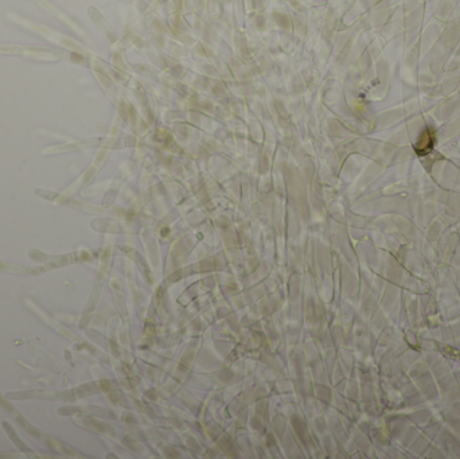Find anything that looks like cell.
<instances>
[{
  "instance_id": "cell-1",
  "label": "cell",
  "mask_w": 460,
  "mask_h": 459,
  "mask_svg": "<svg viewBox=\"0 0 460 459\" xmlns=\"http://www.w3.org/2000/svg\"><path fill=\"white\" fill-rule=\"evenodd\" d=\"M34 47H23V46H0V53H13V54H23L26 57H30V54L33 53Z\"/></svg>"
}]
</instances>
